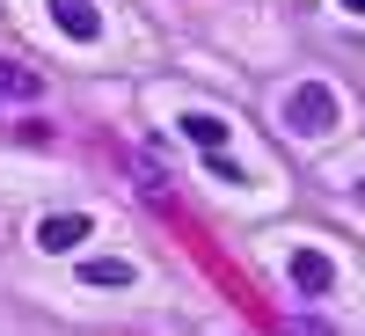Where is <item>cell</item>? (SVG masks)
Segmentation results:
<instances>
[{
  "label": "cell",
  "instance_id": "obj_1",
  "mask_svg": "<svg viewBox=\"0 0 365 336\" xmlns=\"http://www.w3.org/2000/svg\"><path fill=\"white\" fill-rule=\"evenodd\" d=\"M285 117H292V132H329L336 125V103H329L322 88H299V96L285 103Z\"/></svg>",
  "mask_w": 365,
  "mask_h": 336
},
{
  "label": "cell",
  "instance_id": "obj_4",
  "mask_svg": "<svg viewBox=\"0 0 365 336\" xmlns=\"http://www.w3.org/2000/svg\"><path fill=\"white\" fill-rule=\"evenodd\" d=\"M81 234H88V220H44V249H58V256H66Z\"/></svg>",
  "mask_w": 365,
  "mask_h": 336
},
{
  "label": "cell",
  "instance_id": "obj_2",
  "mask_svg": "<svg viewBox=\"0 0 365 336\" xmlns=\"http://www.w3.org/2000/svg\"><path fill=\"white\" fill-rule=\"evenodd\" d=\"M292 278H299V292H329V263H322L314 249H299V256H292Z\"/></svg>",
  "mask_w": 365,
  "mask_h": 336
},
{
  "label": "cell",
  "instance_id": "obj_3",
  "mask_svg": "<svg viewBox=\"0 0 365 336\" xmlns=\"http://www.w3.org/2000/svg\"><path fill=\"white\" fill-rule=\"evenodd\" d=\"M51 15L73 29V37H96V8H88V0H51Z\"/></svg>",
  "mask_w": 365,
  "mask_h": 336
},
{
  "label": "cell",
  "instance_id": "obj_6",
  "mask_svg": "<svg viewBox=\"0 0 365 336\" xmlns=\"http://www.w3.org/2000/svg\"><path fill=\"white\" fill-rule=\"evenodd\" d=\"M292 336H322V329H314V322H292Z\"/></svg>",
  "mask_w": 365,
  "mask_h": 336
},
{
  "label": "cell",
  "instance_id": "obj_5",
  "mask_svg": "<svg viewBox=\"0 0 365 336\" xmlns=\"http://www.w3.org/2000/svg\"><path fill=\"white\" fill-rule=\"evenodd\" d=\"M182 132H190L197 146H220V139H227V125H220V117H182Z\"/></svg>",
  "mask_w": 365,
  "mask_h": 336
}]
</instances>
